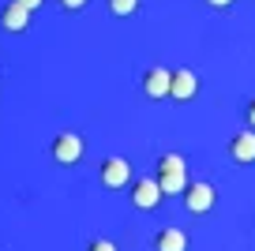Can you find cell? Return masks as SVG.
Segmentation results:
<instances>
[{
  "instance_id": "obj_1",
  "label": "cell",
  "mask_w": 255,
  "mask_h": 251,
  "mask_svg": "<svg viewBox=\"0 0 255 251\" xmlns=\"http://www.w3.org/2000/svg\"><path fill=\"white\" fill-rule=\"evenodd\" d=\"M158 184L165 195H184L188 191V165L180 154H161L158 157Z\"/></svg>"
},
{
  "instance_id": "obj_2",
  "label": "cell",
  "mask_w": 255,
  "mask_h": 251,
  "mask_svg": "<svg viewBox=\"0 0 255 251\" xmlns=\"http://www.w3.org/2000/svg\"><path fill=\"white\" fill-rule=\"evenodd\" d=\"M83 150H87V142H83L79 131H60L53 139V161L56 165H75V161H83Z\"/></svg>"
},
{
  "instance_id": "obj_3",
  "label": "cell",
  "mask_w": 255,
  "mask_h": 251,
  "mask_svg": "<svg viewBox=\"0 0 255 251\" xmlns=\"http://www.w3.org/2000/svg\"><path fill=\"white\" fill-rule=\"evenodd\" d=\"M214 199H218V191H214V184H207V180H191L188 191H184V206H188V214L214 210Z\"/></svg>"
},
{
  "instance_id": "obj_4",
  "label": "cell",
  "mask_w": 255,
  "mask_h": 251,
  "mask_svg": "<svg viewBox=\"0 0 255 251\" xmlns=\"http://www.w3.org/2000/svg\"><path fill=\"white\" fill-rule=\"evenodd\" d=\"M161 199H165V191H161L158 180H135L131 184V206L135 210H154Z\"/></svg>"
},
{
  "instance_id": "obj_5",
  "label": "cell",
  "mask_w": 255,
  "mask_h": 251,
  "mask_svg": "<svg viewBox=\"0 0 255 251\" xmlns=\"http://www.w3.org/2000/svg\"><path fill=\"white\" fill-rule=\"evenodd\" d=\"M102 184L105 188H124V184H131V161H128V157H105L102 161Z\"/></svg>"
},
{
  "instance_id": "obj_6",
  "label": "cell",
  "mask_w": 255,
  "mask_h": 251,
  "mask_svg": "<svg viewBox=\"0 0 255 251\" xmlns=\"http://www.w3.org/2000/svg\"><path fill=\"white\" fill-rule=\"evenodd\" d=\"M143 94L146 98H158V102H161V98H169V94H173V71H169V68H150L143 75Z\"/></svg>"
},
{
  "instance_id": "obj_7",
  "label": "cell",
  "mask_w": 255,
  "mask_h": 251,
  "mask_svg": "<svg viewBox=\"0 0 255 251\" xmlns=\"http://www.w3.org/2000/svg\"><path fill=\"white\" fill-rule=\"evenodd\" d=\"M199 94V75H195V71L191 68H176L173 71V102H191V98Z\"/></svg>"
},
{
  "instance_id": "obj_8",
  "label": "cell",
  "mask_w": 255,
  "mask_h": 251,
  "mask_svg": "<svg viewBox=\"0 0 255 251\" xmlns=\"http://www.w3.org/2000/svg\"><path fill=\"white\" fill-rule=\"evenodd\" d=\"M0 26L8 34H23L26 26H30V11H26L23 4H15V0H8V4L0 8Z\"/></svg>"
},
{
  "instance_id": "obj_9",
  "label": "cell",
  "mask_w": 255,
  "mask_h": 251,
  "mask_svg": "<svg viewBox=\"0 0 255 251\" xmlns=\"http://www.w3.org/2000/svg\"><path fill=\"white\" fill-rule=\"evenodd\" d=\"M229 157L237 165H252L255 161V131H240L229 139Z\"/></svg>"
},
{
  "instance_id": "obj_10",
  "label": "cell",
  "mask_w": 255,
  "mask_h": 251,
  "mask_svg": "<svg viewBox=\"0 0 255 251\" xmlns=\"http://www.w3.org/2000/svg\"><path fill=\"white\" fill-rule=\"evenodd\" d=\"M154 251H188L184 229H161V233L154 236Z\"/></svg>"
},
{
  "instance_id": "obj_11",
  "label": "cell",
  "mask_w": 255,
  "mask_h": 251,
  "mask_svg": "<svg viewBox=\"0 0 255 251\" xmlns=\"http://www.w3.org/2000/svg\"><path fill=\"white\" fill-rule=\"evenodd\" d=\"M109 11L117 19H128V15H135V11H139V0H109Z\"/></svg>"
},
{
  "instance_id": "obj_12",
  "label": "cell",
  "mask_w": 255,
  "mask_h": 251,
  "mask_svg": "<svg viewBox=\"0 0 255 251\" xmlns=\"http://www.w3.org/2000/svg\"><path fill=\"white\" fill-rule=\"evenodd\" d=\"M87 251H117V244H113V240H90Z\"/></svg>"
},
{
  "instance_id": "obj_13",
  "label": "cell",
  "mask_w": 255,
  "mask_h": 251,
  "mask_svg": "<svg viewBox=\"0 0 255 251\" xmlns=\"http://www.w3.org/2000/svg\"><path fill=\"white\" fill-rule=\"evenodd\" d=\"M60 8L64 11H83V8H87V0H60Z\"/></svg>"
},
{
  "instance_id": "obj_14",
  "label": "cell",
  "mask_w": 255,
  "mask_h": 251,
  "mask_svg": "<svg viewBox=\"0 0 255 251\" xmlns=\"http://www.w3.org/2000/svg\"><path fill=\"white\" fill-rule=\"evenodd\" d=\"M244 117H248V127H252V131H255V98H252V102H248V109H244Z\"/></svg>"
},
{
  "instance_id": "obj_15",
  "label": "cell",
  "mask_w": 255,
  "mask_h": 251,
  "mask_svg": "<svg viewBox=\"0 0 255 251\" xmlns=\"http://www.w3.org/2000/svg\"><path fill=\"white\" fill-rule=\"evenodd\" d=\"M15 4H23V8H26V11H38V8H41V4H45V0H15Z\"/></svg>"
},
{
  "instance_id": "obj_16",
  "label": "cell",
  "mask_w": 255,
  "mask_h": 251,
  "mask_svg": "<svg viewBox=\"0 0 255 251\" xmlns=\"http://www.w3.org/2000/svg\"><path fill=\"white\" fill-rule=\"evenodd\" d=\"M207 4H210V8H222V11L233 8V0H207Z\"/></svg>"
}]
</instances>
